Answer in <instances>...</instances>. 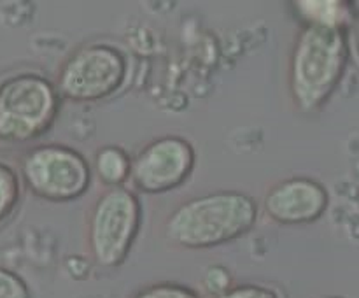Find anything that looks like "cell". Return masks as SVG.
Masks as SVG:
<instances>
[{"instance_id": "6da1fadb", "label": "cell", "mask_w": 359, "mask_h": 298, "mask_svg": "<svg viewBox=\"0 0 359 298\" xmlns=\"http://www.w3.org/2000/svg\"><path fill=\"white\" fill-rule=\"evenodd\" d=\"M349 51L347 27L307 23L298 32L287 60V91L298 112L325 107L342 81Z\"/></svg>"}, {"instance_id": "7a4b0ae2", "label": "cell", "mask_w": 359, "mask_h": 298, "mask_svg": "<svg viewBox=\"0 0 359 298\" xmlns=\"http://www.w3.org/2000/svg\"><path fill=\"white\" fill-rule=\"evenodd\" d=\"M259 203L235 189L191 196L163 221V237L181 249H212L237 241L256 226Z\"/></svg>"}, {"instance_id": "3957f363", "label": "cell", "mask_w": 359, "mask_h": 298, "mask_svg": "<svg viewBox=\"0 0 359 298\" xmlns=\"http://www.w3.org/2000/svg\"><path fill=\"white\" fill-rule=\"evenodd\" d=\"M142 205L126 186L107 188L91 202L84 221V241L90 258L104 269L125 263L139 237Z\"/></svg>"}, {"instance_id": "277c9868", "label": "cell", "mask_w": 359, "mask_h": 298, "mask_svg": "<svg viewBox=\"0 0 359 298\" xmlns=\"http://www.w3.org/2000/svg\"><path fill=\"white\" fill-rule=\"evenodd\" d=\"M62 97L46 76L21 72L0 83V142L41 139L58 118Z\"/></svg>"}, {"instance_id": "5b68a950", "label": "cell", "mask_w": 359, "mask_h": 298, "mask_svg": "<svg viewBox=\"0 0 359 298\" xmlns=\"http://www.w3.org/2000/svg\"><path fill=\"white\" fill-rule=\"evenodd\" d=\"M18 172L32 195L53 203L74 202L86 195L91 184L90 161L63 144H41L25 151Z\"/></svg>"}, {"instance_id": "8992f818", "label": "cell", "mask_w": 359, "mask_h": 298, "mask_svg": "<svg viewBox=\"0 0 359 298\" xmlns=\"http://www.w3.org/2000/svg\"><path fill=\"white\" fill-rule=\"evenodd\" d=\"M128 69V58L116 46L86 44L60 63L55 84L62 98L90 104L118 93L125 86Z\"/></svg>"}, {"instance_id": "52a82bcc", "label": "cell", "mask_w": 359, "mask_h": 298, "mask_svg": "<svg viewBox=\"0 0 359 298\" xmlns=\"http://www.w3.org/2000/svg\"><path fill=\"white\" fill-rule=\"evenodd\" d=\"M196 165V153L193 144L181 135H161L149 140L132 158L133 188L140 193L174 191L184 184Z\"/></svg>"}, {"instance_id": "ba28073f", "label": "cell", "mask_w": 359, "mask_h": 298, "mask_svg": "<svg viewBox=\"0 0 359 298\" xmlns=\"http://www.w3.org/2000/svg\"><path fill=\"white\" fill-rule=\"evenodd\" d=\"M330 205L328 189L318 179L294 175L269 188L263 198L266 217L277 224H309Z\"/></svg>"}, {"instance_id": "9c48e42d", "label": "cell", "mask_w": 359, "mask_h": 298, "mask_svg": "<svg viewBox=\"0 0 359 298\" xmlns=\"http://www.w3.org/2000/svg\"><path fill=\"white\" fill-rule=\"evenodd\" d=\"M95 172L98 181L107 188L125 186L132 174V158L123 147L104 146L95 153Z\"/></svg>"}, {"instance_id": "30bf717a", "label": "cell", "mask_w": 359, "mask_h": 298, "mask_svg": "<svg viewBox=\"0 0 359 298\" xmlns=\"http://www.w3.org/2000/svg\"><path fill=\"white\" fill-rule=\"evenodd\" d=\"M307 23L347 27L349 7L346 2H297Z\"/></svg>"}, {"instance_id": "8fae6325", "label": "cell", "mask_w": 359, "mask_h": 298, "mask_svg": "<svg viewBox=\"0 0 359 298\" xmlns=\"http://www.w3.org/2000/svg\"><path fill=\"white\" fill-rule=\"evenodd\" d=\"M21 184L20 172L13 165L0 161V223L6 221L20 203Z\"/></svg>"}, {"instance_id": "7c38bea8", "label": "cell", "mask_w": 359, "mask_h": 298, "mask_svg": "<svg viewBox=\"0 0 359 298\" xmlns=\"http://www.w3.org/2000/svg\"><path fill=\"white\" fill-rule=\"evenodd\" d=\"M132 298H203L193 287L179 283H154L137 291Z\"/></svg>"}, {"instance_id": "4fadbf2b", "label": "cell", "mask_w": 359, "mask_h": 298, "mask_svg": "<svg viewBox=\"0 0 359 298\" xmlns=\"http://www.w3.org/2000/svg\"><path fill=\"white\" fill-rule=\"evenodd\" d=\"M0 298H30L27 283L13 270L0 266Z\"/></svg>"}, {"instance_id": "5bb4252c", "label": "cell", "mask_w": 359, "mask_h": 298, "mask_svg": "<svg viewBox=\"0 0 359 298\" xmlns=\"http://www.w3.org/2000/svg\"><path fill=\"white\" fill-rule=\"evenodd\" d=\"M216 298H279V293L259 284H238Z\"/></svg>"}, {"instance_id": "9a60e30c", "label": "cell", "mask_w": 359, "mask_h": 298, "mask_svg": "<svg viewBox=\"0 0 359 298\" xmlns=\"http://www.w3.org/2000/svg\"><path fill=\"white\" fill-rule=\"evenodd\" d=\"M203 284H205L210 293L219 297V294H223L224 291H228L231 287V277L226 269H223V266H214V269L207 270Z\"/></svg>"}, {"instance_id": "2e32d148", "label": "cell", "mask_w": 359, "mask_h": 298, "mask_svg": "<svg viewBox=\"0 0 359 298\" xmlns=\"http://www.w3.org/2000/svg\"><path fill=\"white\" fill-rule=\"evenodd\" d=\"M349 48H353L354 56H356L358 63H359V18L354 21L353 28H351V35H349Z\"/></svg>"}, {"instance_id": "e0dca14e", "label": "cell", "mask_w": 359, "mask_h": 298, "mask_svg": "<svg viewBox=\"0 0 359 298\" xmlns=\"http://www.w3.org/2000/svg\"><path fill=\"white\" fill-rule=\"evenodd\" d=\"M326 298H342V297H326Z\"/></svg>"}]
</instances>
